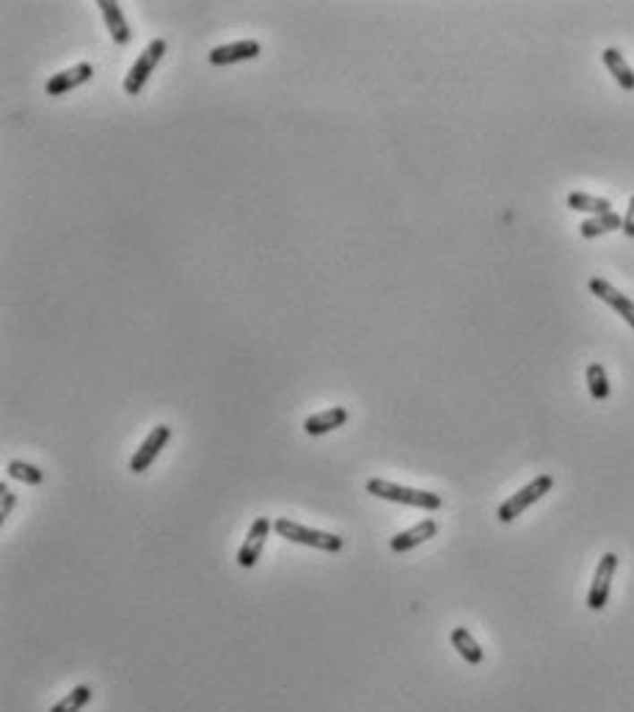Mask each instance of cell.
Here are the masks:
<instances>
[{
    "label": "cell",
    "mask_w": 634,
    "mask_h": 712,
    "mask_svg": "<svg viewBox=\"0 0 634 712\" xmlns=\"http://www.w3.org/2000/svg\"><path fill=\"white\" fill-rule=\"evenodd\" d=\"M6 472L12 475L14 481H22V484H30V486H39L45 484V472L33 464H25V461H9Z\"/></svg>",
    "instance_id": "ffe728a7"
},
{
    "label": "cell",
    "mask_w": 634,
    "mask_h": 712,
    "mask_svg": "<svg viewBox=\"0 0 634 712\" xmlns=\"http://www.w3.org/2000/svg\"><path fill=\"white\" fill-rule=\"evenodd\" d=\"M163 56H166V39H155V42L147 45L144 53H141V56L135 58V64L130 66V73H127V78H124V91H127L130 97H135L141 89L147 86L150 75L155 73V66L160 64Z\"/></svg>",
    "instance_id": "277c9868"
},
{
    "label": "cell",
    "mask_w": 634,
    "mask_h": 712,
    "mask_svg": "<svg viewBox=\"0 0 634 712\" xmlns=\"http://www.w3.org/2000/svg\"><path fill=\"white\" fill-rule=\"evenodd\" d=\"M168 439H171V428H168V425H158V428H152L150 436H147L144 442H141V448L135 450V456L130 459V472H135V475L147 472V469L155 464V459L160 456V450L168 445Z\"/></svg>",
    "instance_id": "52a82bcc"
},
{
    "label": "cell",
    "mask_w": 634,
    "mask_h": 712,
    "mask_svg": "<svg viewBox=\"0 0 634 712\" xmlns=\"http://www.w3.org/2000/svg\"><path fill=\"white\" fill-rule=\"evenodd\" d=\"M552 486H554V478L552 475H538V478L533 481V484H527L524 489H518L513 497H508L502 505H500V511H497V519L500 522H513L516 517H521L527 508H530L533 502H538L544 494H549L552 492Z\"/></svg>",
    "instance_id": "3957f363"
},
{
    "label": "cell",
    "mask_w": 634,
    "mask_h": 712,
    "mask_svg": "<svg viewBox=\"0 0 634 712\" xmlns=\"http://www.w3.org/2000/svg\"><path fill=\"white\" fill-rule=\"evenodd\" d=\"M623 227V219L613 210V213H604V216H593L587 221H582L579 227V235L585 237V241H590V237H598V235H607L613 229H621Z\"/></svg>",
    "instance_id": "e0dca14e"
},
{
    "label": "cell",
    "mask_w": 634,
    "mask_h": 712,
    "mask_svg": "<svg viewBox=\"0 0 634 712\" xmlns=\"http://www.w3.org/2000/svg\"><path fill=\"white\" fill-rule=\"evenodd\" d=\"M94 691L89 685H78L75 691H69V696H64L58 704L50 707V712H81L89 701H91Z\"/></svg>",
    "instance_id": "ac0fdd59"
},
{
    "label": "cell",
    "mask_w": 634,
    "mask_h": 712,
    "mask_svg": "<svg viewBox=\"0 0 634 712\" xmlns=\"http://www.w3.org/2000/svg\"><path fill=\"white\" fill-rule=\"evenodd\" d=\"M347 420H350L347 409H342V406H331V409H326V412H317V415L306 417L304 431L309 436H323V433H331L334 428H342Z\"/></svg>",
    "instance_id": "7c38bea8"
},
{
    "label": "cell",
    "mask_w": 634,
    "mask_h": 712,
    "mask_svg": "<svg viewBox=\"0 0 634 712\" xmlns=\"http://www.w3.org/2000/svg\"><path fill=\"white\" fill-rule=\"evenodd\" d=\"M587 287H590V293L595 296V298H602L604 304H610V307L634 329V301L631 298H626L621 290H615L607 279H602V277H593L590 282H587Z\"/></svg>",
    "instance_id": "ba28073f"
},
{
    "label": "cell",
    "mask_w": 634,
    "mask_h": 712,
    "mask_svg": "<svg viewBox=\"0 0 634 712\" xmlns=\"http://www.w3.org/2000/svg\"><path fill=\"white\" fill-rule=\"evenodd\" d=\"M618 569V555L615 553H604L602 561L595 566L593 583L587 591V607L590 610H604L607 599H610V586H613V574Z\"/></svg>",
    "instance_id": "5b68a950"
},
{
    "label": "cell",
    "mask_w": 634,
    "mask_h": 712,
    "mask_svg": "<svg viewBox=\"0 0 634 712\" xmlns=\"http://www.w3.org/2000/svg\"><path fill=\"white\" fill-rule=\"evenodd\" d=\"M364 489L373 497L390 500V502H403V505H411V508H422V511H439V508L444 505L441 494L422 492V489H408V486H398V484L383 481V478H370Z\"/></svg>",
    "instance_id": "6da1fadb"
},
{
    "label": "cell",
    "mask_w": 634,
    "mask_h": 712,
    "mask_svg": "<svg viewBox=\"0 0 634 712\" xmlns=\"http://www.w3.org/2000/svg\"><path fill=\"white\" fill-rule=\"evenodd\" d=\"M262 53V45L254 39H240L232 45H218L210 50V64L213 66H229V64H240V61H252Z\"/></svg>",
    "instance_id": "9c48e42d"
},
{
    "label": "cell",
    "mask_w": 634,
    "mask_h": 712,
    "mask_svg": "<svg viewBox=\"0 0 634 712\" xmlns=\"http://www.w3.org/2000/svg\"><path fill=\"white\" fill-rule=\"evenodd\" d=\"M623 235L634 237V196L629 199V208H626V216H623Z\"/></svg>",
    "instance_id": "7402d4cb"
},
{
    "label": "cell",
    "mask_w": 634,
    "mask_h": 712,
    "mask_svg": "<svg viewBox=\"0 0 634 712\" xmlns=\"http://www.w3.org/2000/svg\"><path fill=\"white\" fill-rule=\"evenodd\" d=\"M602 58H604V64H607V70L613 73V78L618 81V86L626 89V91H634V73H631V66L626 64V58L621 56V50L607 47V50L602 53Z\"/></svg>",
    "instance_id": "9a60e30c"
},
{
    "label": "cell",
    "mask_w": 634,
    "mask_h": 712,
    "mask_svg": "<svg viewBox=\"0 0 634 712\" xmlns=\"http://www.w3.org/2000/svg\"><path fill=\"white\" fill-rule=\"evenodd\" d=\"M99 12L105 17V25H108V33H111V39L116 45H127L133 39V30L119 9V4H114V0H99Z\"/></svg>",
    "instance_id": "4fadbf2b"
},
{
    "label": "cell",
    "mask_w": 634,
    "mask_h": 712,
    "mask_svg": "<svg viewBox=\"0 0 634 712\" xmlns=\"http://www.w3.org/2000/svg\"><path fill=\"white\" fill-rule=\"evenodd\" d=\"M273 530V522L268 517H257L249 528V533H245V541H243V547L237 550V566L243 569H252L260 555H262V547H265V541Z\"/></svg>",
    "instance_id": "8992f818"
},
{
    "label": "cell",
    "mask_w": 634,
    "mask_h": 712,
    "mask_svg": "<svg viewBox=\"0 0 634 712\" xmlns=\"http://www.w3.org/2000/svg\"><path fill=\"white\" fill-rule=\"evenodd\" d=\"M569 208L571 210H579V213L604 216V213H613V202L610 199H602V196H590V193L574 191V193H569Z\"/></svg>",
    "instance_id": "2e32d148"
},
{
    "label": "cell",
    "mask_w": 634,
    "mask_h": 712,
    "mask_svg": "<svg viewBox=\"0 0 634 712\" xmlns=\"http://www.w3.org/2000/svg\"><path fill=\"white\" fill-rule=\"evenodd\" d=\"M91 75H94V66H91V64H86V61H83V64H75V66H69V70L53 75V78L47 81L45 91H47L50 97H61V94H66V91H73V89L89 83Z\"/></svg>",
    "instance_id": "30bf717a"
},
{
    "label": "cell",
    "mask_w": 634,
    "mask_h": 712,
    "mask_svg": "<svg viewBox=\"0 0 634 712\" xmlns=\"http://www.w3.org/2000/svg\"><path fill=\"white\" fill-rule=\"evenodd\" d=\"M273 530L281 536V538H290L296 545H306V547H314V550H323V553H339L342 550V538L334 536V533H323V530H312V528H304L287 517H278L273 522Z\"/></svg>",
    "instance_id": "7a4b0ae2"
},
{
    "label": "cell",
    "mask_w": 634,
    "mask_h": 712,
    "mask_svg": "<svg viewBox=\"0 0 634 712\" xmlns=\"http://www.w3.org/2000/svg\"><path fill=\"white\" fill-rule=\"evenodd\" d=\"M436 533H439V525H436L433 519H422L419 525H414V528L398 533V536L390 541V547H392L395 553H408V550H414V547H419V545H425V541L433 538Z\"/></svg>",
    "instance_id": "8fae6325"
},
{
    "label": "cell",
    "mask_w": 634,
    "mask_h": 712,
    "mask_svg": "<svg viewBox=\"0 0 634 712\" xmlns=\"http://www.w3.org/2000/svg\"><path fill=\"white\" fill-rule=\"evenodd\" d=\"M587 387H590L593 400H607L610 398V382H607L604 365H598V362L587 365Z\"/></svg>",
    "instance_id": "d6986e66"
},
{
    "label": "cell",
    "mask_w": 634,
    "mask_h": 712,
    "mask_svg": "<svg viewBox=\"0 0 634 712\" xmlns=\"http://www.w3.org/2000/svg\"><path fill=\"white\" fill-rule=\"evenodd\" d=\"M0 494H4V505H0V522H6L14 511V505H17V494L6 486V484H0Z\"/></svg>",
    "instance_id": "44dd1931"
},
{
    "label": "cell",
    "mask_w": 634,
    "mask_h": 712,
    "mask_svg": "<svg viewBox=\"0 0 634 712\" xmlns=\"http://www.w3.org/2000/svg\"><path fill=\"white\" fill-rule=\"evenodd\" d=\"M450 640H452V647L458 649V655H461L469 665H480V663H483V649H480V643L472 638V632H469L467 627H455L452 635H450Z\"/></svg>",
    "instance_id": "5bb4252c"
}]
</instances>
